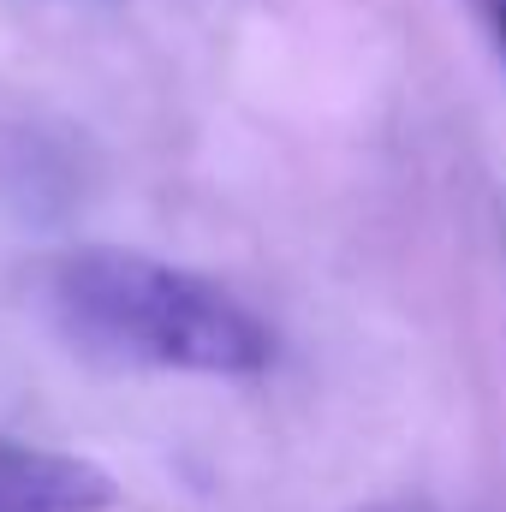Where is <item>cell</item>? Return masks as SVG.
<instances>
[{
	"mask_svg": "<svg viewBox=\"0 0 506 512\" xmlns=\"http://www.w3.org/2000/svg\"><path fill=\"white\" fill-rule=\"evenodd\" d=\"M495 24H501V48H506V0H495Z\"/></svg>",
	"mask_w": 506,
	"mask_h": 512,
	"instance_id": "3957f363",
	"label": "cell"
},
{
	"mask_svg": "<svg viewBox=\"0 0 506 512\" xmlns=\"http://www.w3.org/2000/svg\"><path fill=\"white\" fill-rule=\"evenodd\" d=\"M114 483L66 453L0 441V512H102Z\"/></svg>",
	"mask_w": 506,
	"mask_h": 512,
	"instance_id": "7a4b0ae2",
	"label": "cell"
},
{
	"mask_svg": "<svg viewBox=\"0 0 506 512\" xmlns=\"http://www.w3.org/2000/svg\"><path fill=\"white\" fill-rule=\"evenodd\" d=\"M48 316L84 358L126 370L256 376L274 358V334L227 286L137 251L60 256L48 274Z\"/></svg>",
	"mask_w": 506,
	"mask_h": 512,
	"instance_id": "6da1fadb",
	"label": "cell"
}]
</instances>
